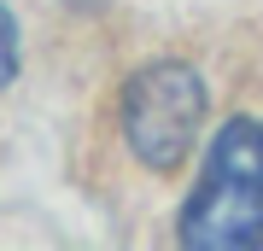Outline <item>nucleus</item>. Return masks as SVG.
Segmentation results:
<instances>
[{"label":"nucleus","instance_id":"obj_2","mask_svg":"<svg viewBox=\"0 0 263 251\" xmlns=\"http://www.w3.org/2000/svg\"><path fill=\"white\" fill-rule=\"evenodd\" d=\"M205 105H211V93H205V76L193 65H176V59L146 65L123 88V140H129V152L146 169L170 176L193 152Z\"/></svg>","mask_w":263,"mask_h":251},{"label":"nucleus","instance_id":"obj_3","mask_svg":"<svg viewBox=\"0 0 263 251\" xmlns=\"http://www.w3.org/2000/svg\"><path fill=\"white\" fill-rule=\"evenodd\" d=\"M18 76V18L6 12V0H0V88Z\"/></svg>","mask_w":263,"mask_h":251},{"label":"nucleus","instance_id":"obj_1","mask_svg":"<svg viewBox=\"0 0 263 251\" xmlns=\"http://www.w3.org/2000/svg\"><path fill=\"white\" fill-rule=\"evenodd\" d=\"M187 251H246L263 245V123L234 117L216 129L205 152V176L181 205Z\"/></svg>","mask_w":263,"mask_h":251}]
</instances>
